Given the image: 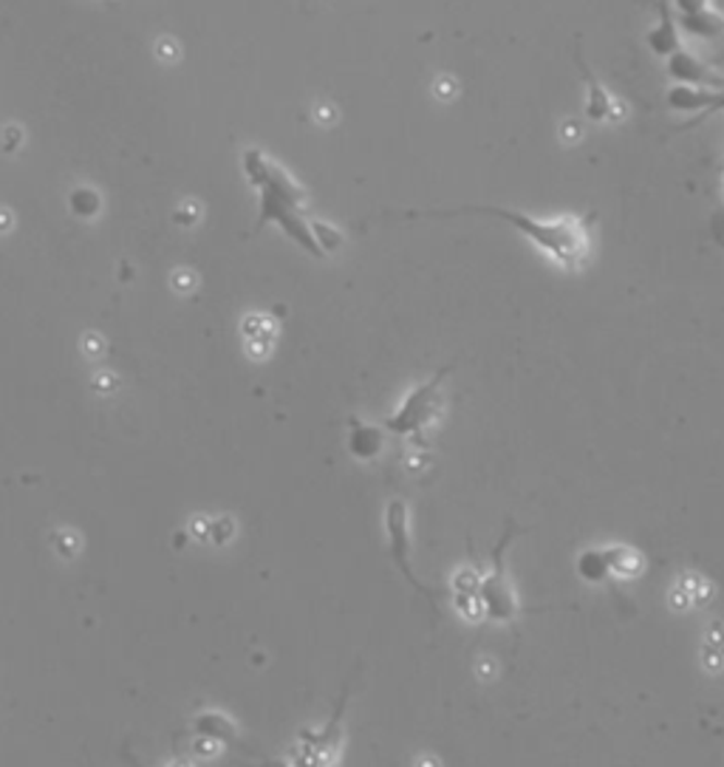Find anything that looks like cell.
<instances>
[{"mask_svg":"<svg viewBox=\"0 0 724 767\" xmlns=\"http://www.w3.org/2000/svg\"><path fill=\"white\" fill-rule=\"evenodd\" d=\"M679 28L685 35L697 37V40H719L724 37V14L716 9H702V12L683 14L679 17Z\"/></svg>","mask_w":724,"mask_h":767,"instance_id":"8fae6325","label":"cell"},{"mask_svg":"<svg viewBox=\"0 0 724 767\" xmlns=\"http://www.w3.org/2000/svg\"><path fill=\"white\" fill-rule=\"evenodd\" d=\"M577 60V69H580V77H584V88H586V97H584V117L591 122V125H612V122L623 120V106H619V99L614 97L609 88H605L603 83H600V77L594 74V71L589 69V63H586V57L577 51L575 54Z\"/></svg>","mask_w":724,"mask_h":767,"instance_id":"8992f818","label":"cell"},{"mask_svg":"<svg viewBox=\"0 0 724 767\" xmlns=\"http://www.w3.org/2000/svg\"><path fill=\"white\" fill-rule=\"evenodd\" d=\"M453 216H490L495 221H504L506 227H513L515 233L524 235L538 253L547 255L552 264H557L566 272H580L591 258V230L589 219H584V216L538 219V216L513 210V207L465 205L453 207V210H394L380 216V219H453Z\"/></svg>","mask_w":724,"mask_h":767,"instance_id":"6da1fadb","label":"cell"},{"mask_svg":"<svg viewBox=\"0 0 724 767\" xmlns=\"http://www.w3.org/2000/svg\"><path fill=\"white\" fill-rule=\"evenodd\" d=\"M99 207H102V198L97 196V191L91 187H79V191L71 193V210L88 219V216H97Z\"/></svg>","mask_w":724,"mask_h":767,"instance_id":"5bb4252c","label":"cell"},{"mask_svg":"<svg viewBox=\"0 0 724 767\" xmlns=\"http://www.w3.org/2000/svg\"><path fill=\"white\" fill-rule=\"evenodd\" d=\"M311 233H315L320 249H338L340 241H343L334 227H326V224H320V221H315V224H311Z\"/></svg>","mask_w":724,"mask_h":767,"instance_id":"9a60e30c","label":"cell"},{"mask_svg":"<svg viewBox=\"0 0 724 767\" xmlns=\"http://www.w3.org/2000/svg\"><path fill=\"white\" fill-rule=\"evenodd\" d=\"M656 21L646 32V46L654 57L668 60L674 51L683 49V28H679V14L674 12L671 0H654Z\"/></svg>","mask_w":724,"mask_h":767,"instance_id":"ba28073f","label":"cell"},{"mask_svg":"<svg viewBox=\"0 0 724 767\" xmlns=\"http://www.w3.org/2000/svg\"><path fill=\"white\" fill-rule=\"evenodd\" d=\"M671 7H674V12L683 17V14H694L708 9L711 7V0H671Z\"/></svg>","mask_w":724,"mask_h":767,"instance_id":"2e32d148","label":"cell"},{"mask_svg":"<svg viewBox=\"0 0 724 767\" xmlns=\"http://www.w3.org/2000/svg\"><path fill=\"white\" fill-rule=\"evenodd\" d=\"M244 170L249 182L258 187L260 196V212H258V224H274L281 227L283 233L289 239L300 244L306 253L320 255V244H317L315 233H311V224L300 216V202H303V191L297 187L292 179L283 173L281 168L269 165V159L260 150L246 148L244 150Z\"/></svg>","mask_w":724,"mask_h":767,"instance_id":"7a4b0ae2","label":"cell"},{"mask_svg":"<svg viewBox=\"0 0 724 767\" xmlns=\"http://www.w3.org/2000/svg\"><path fill=\"white\" fill-rule=\"evenodd\" d=\"M515 533H518V527L506 524V533L501 535V541L492 549L490 572L479 577V606L484 618L492 620V623H513L524 612L513 581H510V572H506V549L513 544Z\"/></svg>","mask_w":724,"mask_h":767,"instance_id":"3957f363","label":"cell"},{"mask_svg":"<svg viewBox=\"0 0 724 767\" xmlns=\"http://www.w3.org/2000/svg\"><path fill=\"white\" fill-rule=\"evenodd\" d=\"M453 368H456L453 363L451 366L439 368L428 382L410 388L408 397H405V400L400 402V409L382 423V428H385L388 434H394V437H419V434H425L430 425L437 423L439 411H442L444 377H447Z\"/></svg>","mask_w":724,"mask_h":767,"instance_id":"277c9868","label":"cell"},{"mask_svg":"<svg viewBox=\"0 0 724 767\" xmlns=\"http://www.w3.org/2000/svg\"><path fill=\"white\" fill-rule=\"evenodd\" d=\"M385 451V428L363 423L359 416L348 419V453L359 462H373Z\"/></svg>","mask_w":724,"mask_h":767,"instance_id":"9c48e42d","label":"cell"},{"mask_svg":"<svg viewBox=\"0 0 724 767\" xmlns=\"http://www.w3.org/2000/svg\"><path fill=\"white\" fill-rule=\"evenodd\" d=\"M193 733H196V740L210 742V745H216V747H224V745H233V742H238V728H235L233 719L221 711L196 714V719H193Z\"/></svg>","mask_w":724,"mask_h":767,"instance_id":"30bf717a","label":"cell"},{"mask_svg":"<svg viewBox=\"0 0 724 767\" xmlns=\"http://www.w3.org/2000/svg\"><path fill=\"white\" fill-rule=\"evenodd\" d=\"M713 239L719 241V247H724V207L713 216Z\"/></svg>","mask_w":724,"mask_h":767,"instance_id":"e0dca14e","label":"cell"},{"mask_svg":"<svg viewBox=\"0 0 724 767\" xmlns=\"http://www.w3.org/2000/svg\"><path fill=\"white\" fill-rule=\"evenodd\" d=\"M605 558H609V567H612V575L617 577H637L646 570V561H642L640 549L626 547V544H612L605 549Z\"/></svg>","mask_w":724,"mask_h":767,"instance_id":"4fadbf2b","label":"cell"},{"mask_svg":"<svg viewBox=\"0 0 724 767\" xmlns=\"http://www.w3.org/2000/svg\"><path fill=\"white\" fill-rule=\"evenodd\" d=\"M575 572L584 584H605L609 575H612V567H609V558H605V549L598 547H586L577 552L575 558Z\"/></svg>","mask_w":724,"mask_h":767,"instance_id":"7c38bea8","label":"cell"},{"mask_svg":"<svg viewBox=\"0 0 724 767\" xmlns=\"http://www.w3.org/2000/svg\"><path fill=\"white\" fill-rule=\"evenodd\" d=\"M665 74H668L671 85H694V88H708V92H724V71L704 63L702 57H697L685 46L665 60Z\"/></svg>","mask_w":724,"mask_h":767,"instance_id":"52a82bcc","label":"cell"},{"mask_svg":"<svg viewBox=\"0 0 724 767\" xmlns=\"http://www.w3.org/2000/svg\"><path fill=\"white\" fill-rule=\"evenodd\" d=\"M382 521H385V538H388V552L394 558L396 570L402 575L408 577V584L414 586L419 595L433 600V592L414 575V567H410V510L408 501L405 499H391L385 504V513H382Z\"/></svg>","mask_w":724,"mask_h":767,"instance_id":"5b68a950","label":"cell"}]
</instances>
